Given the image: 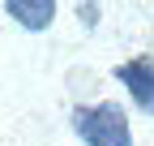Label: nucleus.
Instances as JSON below:
<instances>
[{"label":"nucleus","mask_w":154,"mask_h":146,"mask_svg":"<svg viewBox=\"0 0 154 146\" xmlns=\"http://www.w3.org/2000/svg\"><path fill=\"white\" fill-rule=\"evenodd\" d=\"M73 133L86 146H133V129L120 103H86L73 107Z\"/></svg>","instance_id":"f257e3e1"},{"label":"nucleus","mask_w":154,"mask_h":146,"mask_svg":"<svg viewBox=\"0 0 154 146\" xmlns=\"http://www.w3.org/2000/svg\"><path fill=\"white\" fill-rule=\"evenodd\" d=\"M111 78L133 95V103H137L146 116H154V56H150V52H141V56H133L124 65H116Z\"/></svg>","instance_id":"f03ea898"},{"label":"nucleus","mask_w":154,"mask_h":146,"mask_svg":"<svg viewBox=\"0 0 154 146\" xmlns=\"http://www.w3.org/2000/svg\"><path fill=\"white\" fill-rule=\"evenodd\" d=\"M77 9H82V17H86V26H94V22H99V5H77Z\"/></svg>","instance_id":"20e7f679"},{"label":"nucleus","mask_w":154,"mask_h":146,"mask_svg":"<svg viewBox=\"0 0 154 146\" xmlns=\"http://www.w3.org/2000/svg\"><path fill=\"white\" fill-rule=\"evenodd\" d=\"M56 0H5V13L13 17L17 26H26V30H47L51 22H56Z\"/></svg>","instance_id":"7ed1b4c3"}]
</instances>
